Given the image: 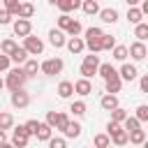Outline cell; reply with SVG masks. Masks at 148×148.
I'll use <instances>...</instances> for the list:
<instances>
[{
	"label": "cell",
	"mask_w": 148,
	"mask_h": 148,
	"mask_svg": "<svg viewBox=\"0 0 148 148\" xmlns=\"http://www.w3.org/2000/svg\"><path fill=\"white\" fill-rule=\"evenodd\" d=\"M25 72H23V67H14V69H7V79H5V88H9V90H16V88H23V83H25Z\"/></svg>",
	"instance_id": "6da1fadb"
},
{
	"label": "cell",
	"mask_w": 148,
	"mask_h": 148,
	"mask_svg": "<svg viewBox=\"0 0 148 148\" xmlns=\"http://www.w3.org/2000/svg\"><path fill=\"white\" fill-rule=\"evenodd\" d=\"M23 49L28 51V56H42V53H44V42H42L39 37L25 35V37H23Z\"/></svg>",
	"instance_id": "7a4b0ae2"
},
{
	"label": "cell",
	"mask_w": 148,
	"mask_h": 148,
	"mask_svg": "<svg viewBox=\"0 0 148 148\" xmlns=\"http://www.w3.org/2000/svg\"><path fill=\"white\" fill-rule=\"evenodd\" d=\"M62 67H65V62L60 58H49V60H44L39 65V72H44L46 76H56V74L62 72Z\"/></svg>",
	"instance_id": "3957f363"
},
{
	"label": "cell",
	"mask_w": 148,
	"mask_h": 148,
	"mask_svg": "<svg viewBox=\"0 0 148 148\" xmlns=\"http://www.w3.org/2000/svg\"><path fill=\"white\" fill-rule=\"evenodd\" d=\"M97 65H99V58H97L95 53L83 56V62H81V76L90 79L92 74H97Z\"/></svg>",
	"instance_id": "277c9868"
},
{
	"label": "cell",
	"mask_w": 148,
	"mask_h": 148,
	"mask_svg": "<svg viewBox=\"0 0 148 148\" xmlns=\"http://www.w3.org/2000/svg\"><path fill=\"white\" fill-rule=\"evenodd\" d=\"M67 120H69V116H67V113H62V111H49L44 123H49L53 130H62Z\"/></svg>",
	"instance_id": "5b68a950"
},
{
	"label": "cell",
	"mask_w": 148,
	"mask_h": 148,
	"mask_svg": "<svg viewBox=\"0 0 148 148\" xmlns=\"http://www.w3.org/2000/svg\"><path fill=\"white\" fill-rule=\"evenodd\" d=\"M28 104H30V95H28L23 88L12 90V106H14V109H25Z\"/></svg>",
	"instance_id": "8992f818"
},
{
	"label": "cell",
	"mask_w": 148,
	"mask_h": 148,
	"mask_svg": "<svg viewBox=\"0 0 148 148\" xmlns=\"http://www.w3.org/2000/svg\"><path fill=\"white\" fill-rule=\"evenodd\" d=\"M12 143L14 146H18V148H23V146H28V141H30V134L25 132V127L23 125H18V127H14L12 125Z\"/></svg>",
	"instance_id": "52a82bcc"
},
{
	"label": "cell",
	"mask_w": 148,
	"mask_h": 148,
	"mask_svg": "<svg viewBox=\"0 0 148 148\" xmlns=\"http://www.w3.org/2000/svg\"><path fill=\"white\" fill-rule=\"evenodd\" d=\"M12 28H14V35H16V37H25V35H30L32 23H30V18H16V21L12 23Z\"/></svg>",
	"instance_id": "ba28073f"
},
{
	"label": "cell",
	"mask_w": 148,
	"mask_h": 148,
	"mask_svg": "<svg viewBox=\"0 0 148 148\" xmlns=\"http://www.w3.org/2000/svg\"><path fill=\"white\" fill-rule=\"evenodd\" d=\"M104 88H106V92H120V88H123V79H120V74L113 72L111 76H106V79H104Z\"/></svg>",
	"instance_id": "9c48e42d"
},
{
	"label": "cell",
	"mask_w": 148,
	"mask_h": 148,
	"mask_svg": "<svg viewBox=\"0 0 148 148\" xmlns=\"http://www.w3.org/2000/svg\"><path fill=\"white\" fill-rule=\"evenodd\" d=\"M65 42H67V39H65V32H62L60 28H58V30H56V28L49 30V44H51L53 49H62Z\"/></svg>",
	"instance_id": "30bf717a"
},
{
	"label": "cell",
	"mask_w": 148,
	"mask_h": 148,
	"mask_svg": "<svg viewBox=\"0 0 148 148\" xmlns=\"http://www.w3.org/2000/svg\"><path fill=\"white\" fill-rule=\"evenodd\" d=\"M109 139H111V143H116V146H125V143H127V130H125L123 125H118L116 130L109 132Z\"/></svg>",
	"instance_id": "8fae6325"
},
{
	"label": "cell",
	"mask_w": 148,
	"mask_h": 148,
	"mask_svg": "<svg viewBox=\"0 0 148 148\" xmlns=\"http://www.w3.org/2000/svg\"><path fill=\"white\" fill-rule=\"evenodd\" d=\"M127 53H130L134 60H143V58L148 56V51H146V44H143V42H139V39H136V42H134V44L127 49Z\"/></svg>",
	"instance_id": "7c38bea8"
},
{
	"label": "cell",
	"mask_w": 148,
	"mask_h": 148,
	"mask_svg": "<svg viewBox=\"0 0 148 148\" xmlns=\"http://www.w3.org/2000/svg\"><path fill=\"white\" fill-rule=\"evenodd\" d=\"M74 92H76V95H81V97L90 95V92H92V83H90V79L81 76V79H79V81L74 83Z\"/></svg>",
	"instance_id": "4fadbf2b"
},
{
	"label": "cell",
	"mask_w": 148,
	"mask_h": 148,
	"mask_svg": "<svg viewBox=\"0 0 148 148\" xmlns=\"http://www.w3.org/2000/svg\"><path fill=\"white\" fill-rule=\"evenodd\" d=\"M60 132H62L67 139H79V136H81V125H79V123H74V120H67V123H65V127H62Z\"/></svg>",
	"instance_id": "5bb4252c"
},
{
	"label": "cell",
	"mask_w": 148,
	"mask_h": 148,
	"mask_svg": "<svg viewBox=\"0 0 148 148\" xmlns=\"http://www.w3.org/2000/svg\"><path fill=\"white\" fill-rule=\"evenodd\" d=\"M65 46H67L69 53H81V51L86 49V42H83L79 35H74V37H69V39L65 42Z\"/></svg>",
	"instance_id": "9a60e30c"
},
{
	"label": "cell",
	"mask_w": 148,
	"mask_h": 148,
	"mask_svg": "<svg viewBox=\"0 0 148 148\" xmlns=\"http://www.w3.org/2000/svg\"><path fill=\"white\" fill-rule=\"evenodd\" d=\"M118 74H120V79H123V81H134V79L139 76L136 67H134V65H130V62H125V60H123V67H120V72H118Z\"/></svg>",
	"instance_id": "2e32d148"
},
{
	"label": "cell",
	"mask_w": 148,
	"mask_h": 148,
	"mask_svg": "<svg viewBox=\"0 0 148 148\" xmlns=\"http://www.w3.org/2000/svg\"><path fill=\"white\" fill-rule=\"evenodd\" d=\"M127 143H134V146H141V143H146V130L136 127V130L127 132Z\"/></svg>",
	"instance_id": "e0dca14e"
},
{
	"label": "cell",
	"mask_w": 148,
	"mask_h": 148,
	"mask_svg": "<svg viewBox=\"0 0 148 148\" xmlns=\"http://www.w3.org/2000/svg\"><path fill=\"white\" fill-rule=\"evenodd\" d=\"M97 14H99V18H102L104 23H111V25H113V23L118 21V9H113V7H106V9H99Z\"/></svg>",
	"instance_id": "ac0fdd59"
},
{
	"label": "cell",
	"mask_w": 148,
	"mask_h": 148,
	"mask_svg": "<svg viewBox=\"0 0 148 148\" xmlns=\"http://www.w3.org/2000/svg\"><path fill=\"white\" fill-rule=\"evenodd\" d=\"M99 106H102L104 111H111L113 106H118V95H116V92H106V95L99 99Z\"/></svg>",
	"instance_id": "d6986e66"
},
{
	"label": "cell",
	"mask_w": 148,
	"mask_h": 148,
	"mask_svg": "<svg viewBox=\"0 0 148 148\" xmlns=\"http://www.w3.org/2000/svg\"><path fill=\"white\" fill-rule=\"evenodd\" d=\"M56 5H58V9L62 14H69V12H74V9L81 7V0H58Z\"/></svg>",
	"instance_id": "ffe728a7"
},
{
	"label": "cell",
	"mask_w": 148,
	"mask_h": 148,
	"mask_svg": "<svg viewBox=\"0 0 148 148\" xmlns=\"http://www.w3.org/2000/svg\"><path fill=\"white\" fill-rule=\"evenodd\" d=\"M9 60H12V62H16V65H23V62L28 60V51H25L23 46H16V49L9 53Z\"/></svg>",
	"instance_id": "44dd1931"
},
{
	"label": "cell",
	"mask_w": 148,
	"mask_h": 148,
	"mask_svg": "<svg viewBox=\"0 0 148 148\" xmlns=\"http://www.w3.org/2000/svg\"><path fill=\"white\" fill-rule=\"evenodd\" d=\"M32 14H35V5L32 2H21L18 5V12H16L18 18H32Z\"/></svg>",
	"instance_id": "7402d4cb"
},
{
	"label": "cell",
	"mask_w": 148,
	"mask_h": 148,
	"mask_svg": "<svg viewBox=\"0 0 148 148\" xmlns=\"http://www.w3.org/2000/svg\"><path fill=\"white\" fill-rule=\"evenodd\" d=\"M58 95H60L62 99L72 97V95H74V83H72V81H60V83H58Z\"/></svg>",
	"instance_id": "603a6c76"
},
{
	"label": "cell",
	"mask_w": 148,
	"mask_h": 148,
	"mask_svg": "<svg viewBox=\"0 0 148 148\" xmlns=\"http://www.w3.org/2000/svg\"><path fill=\"white\" fill-rule=\"evenodd\" d=\"M51 132H53V127H51L49 123H39V127H37L35 136H37L39 141H49V139H51Z\"/></svg>",
	"instance_id": "cb8c5ba5"
},
{
	"label": "cell",
	"mask_w": 148,
	"mask_h": 148,
	"mask_svg": "<svg viewBox=\"0 0 148 148\" xmlns=\"http://www.w3.org/2000/svg\"><path fill=\"white\" fill-rule=\"evenodd\" d=\"M134 37H136L139 42H146V39H148V23H143V21L134 23Z\"/></svg>",
	"instance_id": "d4e9b609"
},
{
	"label": "cell",
	"mask_w": 148,
	"mask_h": 148,
	"mask_svg": "<svg viewBox=\"0 0 148 148\" xmlns=\"http://www.w3.org/2000/svg\"><path fill=\"white\" fill-rule=\"evenodd\" d=\"M127 21H130V23H139V21H143V12H141L136 5H132V7L127 9Z\"/></svg>",
	"instance_id": "484cf974"
},
{
	"label": "cell",
	"mask_w": 148,
	"mask_h": 148,
	"mask_svg": "<svg viewBox=\"0 0 148 148\" xmlns=\"http://www.w3.org/2000/svg\"><path fill=\"white\" fill-rule=\"evenodd\" d=\"M81 9H83L88 16H92V14L99 12V2H97V0H83V2H81Z\"/></svg>",
	"instance_id": "4316f807"
},
{
	"label": "cell",
	"mask_w": 148,
	"mask_h": 148,
	"mask_svg": "<svg viewBox=\"0 0 148 148\" xmlns=\"http://www.w3.org/2000/svg\"><path fill=\"white\" fill-rule=\"evenodd\" d=\"M99 46H102V51H111V49L116 46V37L102 32V37H99Z\"/></svg>",
	"instance_id": "83f0119b"
},
{
	"label": "cell",
	"mask_w": 148,
	"mask_h": 148,
	"mask_svg": "<svg viewBox=\"0 0 148 148\" xmlns=\"http://www.w3.org/2000/svg\"><path fill=\"white\" fill-rule=\"evenodd\" d=\"M113 72H118V69H116V67H113L111 62H99V65H97V74H99L102 79H106V76H111Z\"/></svg>",
	"instance_id": "f1b7e54d"
},
{
	"label": "cell",
	"mask_w": 148,
	"mask_h": 148,
	"mask_svg": "<svg viewBox=\"0 0 148 148\" xmlns=\"http://www.w3.org/2000/svg\"><path fill=\"white\" fill-rule=\"evenodd\" d=\"M127 132H132V130H136V127H141V120L136 118V116H125V120L120 123Z\"/></svg>",
	"instance_id": "f546056e"
},
{
	"label": "cell",
	"mask_w": 148,
	"mask_h": 148,
	"mask_svg": "<svg viewBox=\"0 0 148 148\" xmlns=\"http://www.w3.org/2000/svg\"><path fill=\"white\" fill-rule=\"evenodd\" d=\"M23 72H25V76H35L39 72V62L37 60H25L23 62Z\"/></svg>",
	"instance_id": "4dcf8cb0"
},
{
	"label": "cell",
	"mask_w": 148,
	"mask_h": 148,
	"mask_svg": "<svg viewBox=\"0 0 148 148\" xmlns=\"http://www.w3.org/2000/svg\"><path fill=\"white\" fill-rule=\"evenodd\" d=\"M12 125H14V116L12 113H5V111H0V130H12Z\"/></svg>",
	"instance_id": "1f68e13d"
},
{
	"label": "cell",
	"mask_w": 148,
	"mask_h": 148,
	"mask_svg": "<svg viewBox=\"0 0 148 148\" xmlns=\"http://www.w3.org/2000/svg\"><path fill=\"white\" fill-rule=\"evenodd\" d=\"M111 51H113V58H116L118 62L127 60V56H130V53H127V46H118V44H116V46H113Z\"/></svg>",
	"instance_id": "d6a6232c"
},
{
	"label": "cell",
	"mask_w": 148,
	"mask_h": 148,
	"mask_svg": "<svg viewBox=\"0 0 148 148\" xmlns=\"http://www.w3.org/2000/svg\"><path fill=\"white\" fill-rule=\"evenodd\" d=\"M125 116H127V111H125L120 104L111 109V120H116V123H123V120H125Z\"/></svg>",
	"instance_id": "836d02e7"
},
{
	"label": "cell",
	"mask_w": 148,
	"mask_h": 148,
	"mask_svg": "<svg viewBox=\"0 0 148 148\" xmlns=\"http://www.w3.org/2000/svg\"><path fill=\"white\" fill-rule=\"evenodd\" d=\"M92 143H95L97 148H109V146H111V139H109V134H97V136L92 139Z\"/></svg>",
	"instance_id": "e575fe53"
},
{
	"label": "cell",
	"mask_w": 148,
	"mask_h": 148,
	"mask_svg": "<svg viewBox=\"0 0 148 148\" xmlns=\"http://www.w3.org/2000/svg\"><path fill=\"white\" fill-rule=\"evenodd\" d=\"M81 30H83V28H81V23H79V21H74V18H72V23L65 28V32H67L69 37H74V35H81Z\"/></svg>",
	"instance_id": "d590c367"
},
{
	"label": "cell",
	"mask_w": 148,
	"mask_h": 148,
	"mask_svg": "<svg viewBox=\"0 0 148 148\" xmlns=\"http://www.w3.org/2000/svg\"><path fill=\"white\" fill-rule=\"evenodd\" d=\"M16 46H18V44H16L14 39H2V44H0V53H7V56H9Z\"/></svg>",
	"instance_id": "8d00e7d4"
},
{
	"label": "cell",
	"mask_w": 148,
	"mask_h": 148,
	"mask_svg": "<svg viewBox=\"0 0 148 148\" xmlns=\"http://www.w3.org/2000/svg\"><path fill=\"white\" fill-rule=\"evenodd\" d=\"M69 111H72L74 116H83V113H86V102H81V99H76V102H72V106H69Z\"/></svg>",
	"instance_id": "74e56055"
},
{
	"label": "cell",
	"mask_w": 148,
	"mask_h": 148,
	"mask_svg": "<svg viewBox=\"0 0 148 148\" xmlns=\"http://www.w3.org/2000/svg\"><path fill=\"white\" fill-rule=\"evenodd\" d=\"M5 2V9L12 14V16H16V12H18V5H21V0H2Z\"/></svg>",
	"instance_id": "f35d334b"
},
{
	"label": "cell",
	"mask_w": 148,
	"mask_h": 148,
	"mask_svg": "<svg viewBox=\"0 0 148 148\" xmlns=\"http://www.w3.org/2000/svg\"><path fill=\"white\" fill-rule=\"evenodd\" d=\"M99 37H102V28L90 25V28L86 30V39H99Z\"/></svg>",
	"instance_id": "ab89813d"
},
{
	"label": "cell",
	"mask_w": 148,
	"mask_h": 148,
	"mask_svg": "<svg viewBox=\"0 0 148 148\" xmlns=\"http://www.w3.org/2000/svg\"><path fill=\"white\" fill-rule=\"evenodd\" d=\"M136 118H139L141 123L148 120V104H139V106H136Z\"/></svg>",
	"instance_id": "60d3db41"
},
{
	"label": "cell",
	"mask_w": 148,
	"mask_h": 148,
	"mask_svg": "<svg viewBox=\"0 0 148 148\" xmlns=\"http://www.w3.org/2000/svg\"><path fill=\"white\" fill-rule=\"evenodd\" d=\"M69 23H72V16H69V14H60V16H58V28H60L62 32H65V28H67Z\"/></svg>",
	"instance_id": "b9f144b4"
},
{
	"label": "cell",
	"mask_w": 148,
	"mask_h": 148,
	"mask_svg": "<svg viewBox=\"0 0 148 148\" xmlns=\"http://www.w3.org/2000/svg\"><path fill=\"white\" fill-rule=\"evenodd\" d=\"M23 127H25V132H28L30 136H35V132H37V127H39V120H35V118H32V120H28Z\"/></svg>",
	"instance_id": "7bdbcfd3"
},
{
	"label": "cell",
	"mask_w": 148,
	"mask_h": 148,
	"mask_svg": "<svg viewBox=\"0 0 148 148\" xmlns=\"http://www.w3.org/2000/svg\"><path fill=\"white\" fill-rule=\"evenodd\" d=\"M86 46L90 49V53H99L102 46H99V39H86Z\"/></svg>",
	"instance_id": "ee69618b"
},
{
	"label": "cell",
	"mask_w": 148,
	"mask_h": 148,
	"mask_svg": "<svg viewBox=\"0 0 148 148\" xmlns=\"http://www.w3.org/2000/svg\"><path fill=\"white\" fill-rule=\"evenodd\" d=\"M46 143H49L51 148H65V146H67V141H65V139H60V136H58V139H56V136H51Z\"/></svg>",
	"instance_id": "f6af8a7d"
},
{
	"label": "cell",
	"mask_w": 148,
	"mask_h": 148,
	"mask_svg": "<svg viewBox=\"0 0 148 148\" xmlns=\"http://www.w3.org/2000/svg\"><path fill=\"white\" fill-rule=\"evenodd\" d=\"M9 65H12L9 56H7V53H0V72H7V69H9Z\"/></svg>",
	"instance_id": "bcb514c9"
},
{
	"label": "cell",
	"mask_w": 148,
	"mask_h": 148,
	"mask_svg": "<svg viewBox=\"0 0 148 148\" xmlns=\"http://www.w3.org/2000/svg\"><path fill=\"white\" fill-rule=\"evenodd\" d=\"M7 23H12V14L7 9H0V25H7Z\"/></svg>",
	"instance_id": "7dc6e473"
},
{
	"label": "cell",
	"mask_w": 148,
	"mask_h": 148,
	"mask_svg": "<svg viewBox=\"0 0 148 148\" xmlns=\"http://www.w3.org/2000/svg\"><path fill=\"white\" fill-rule=\"evenodd\" d=\"M139 88H141V92H148V74H143L139 79Z\"/></svg>",
	"instance_id": "c3c4849f"
},
{
	"label": "cell",
	"mask_w": 148,
	"mask_h": 148,
	"mask_svg": "<svg viewBox=\"0 0 148 148\" xmlns=\"http://www.w3.org/2000/svg\"><path fill=\"white\" fill-rule=\"evenodd\" d=\"M7 143V134H5V130H0V146H5Z\"/></svg>",
	"instance_id": "681fc988"
},
{
	"label": "cell",
	"mask_w": 148,
	"mask_h": 148,
	"mask_svg": "<svg viewBox=\"0 0 148 148\" xmlns=\"http://www.w3.org/2000/svg\"><path fill=\"white\" fill-rule=\"evenodd\" d=\"M125 2H127V7H132V5H139L141 0H125Z\"/></svg>",
	"instance_id": "f907efd6"
},
{
	"label": "cell",
	"mask_w": 148,
	"mask_h": 148,
	"mask_svg": "<svg viewBox=\"0 0 148 148\" xmlns=\"http://www.w3.org/2000/svg\"><path fill=\"white\" fill-rule=\"evenodd\" d=\"M2 88H5V79H0V90H2Z\"/></svg>",
	"instance_id": "816d5d0a"
},
{
	"label": "cell",
	"mask_w": 148,
	"mask_h": 148,
	"mask_svg": "<svg viewBox=\"0 0 148 148\" xmlns=\"http://www.w3.org/2000/svg\"><path fill=\"white\" fill-rule=\"evenodd\" d=\"M49 2H51V5H56V2H58V0H49Z\"/></svg>",
	"instance_id": "f5cc1de1"
},
{
	"label": "cell",
	"mask_w": 148,
	"mask_h": 148,
	"mask_svg": "<svg viewBox=\"0 0 148 148\" xmlns=\"http://www.w3.org/2000/svg\"><path fill=\"white\" fill-rule=\"evenodd\" d=\"M97 2H99V0H97Z\"/></svg>",
	"instance_id": "db71d44e"
}]
</instances>
